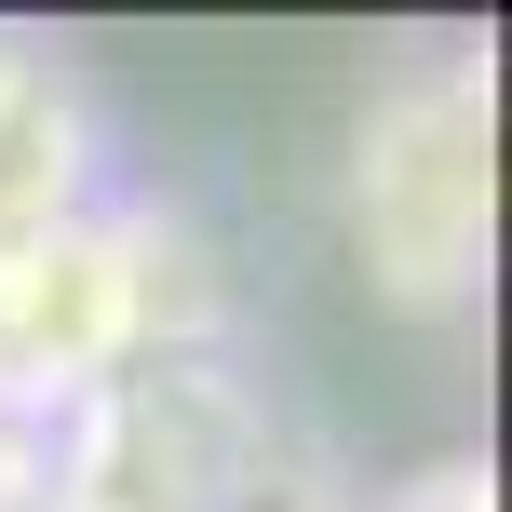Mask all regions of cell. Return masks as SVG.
I'll use <instances>...</instances> for the list:
<instances>
[{
    "instance_id": "obj_2",
    "label": "cell",
    "mask_w": 512,
    "mask_h": 512,
    "mask_svg": "<svg viewBox=\"0 0 512 512\" xmlns=\"http://www.w3.org/2000/svg\"><path fill=\"white\" fill-rule=\"evenodd\" d=\"M230 499V391L216 364L149 351L81 391L68 418V512H216Z\"/></svg>"
},
{
    "instance_id": "obj_1",
    "label": "cell",
    "mask_w": 512,
    "mask_h": 512,
    "mask_svg": "<svg viewBox=\"0 0 512 512\" xmlns=\"http://www.w3.org/2000/svg\"><path fill=\"white\" fill-rule=\"evenodd\" d=\"M351 256L391 310H472L499 243V108L472 54H418L364 95L351 122Z\"/></svg>"
},
{
    "instance_id": "obj_3",
    "label": "cell",
    "mask_w": 512,
    "mask_h": 512,
    "mask_svg": "<svg viewBox=\"0 0 512 512\" xmlns=\"http://www.w3.org/2000/svg\"><path fill=\"white\" fill-rule=\"evenodd\" d=\"M95 216V108L54 54L0 41V243Z\"/></svg>"
}]
</instances>
